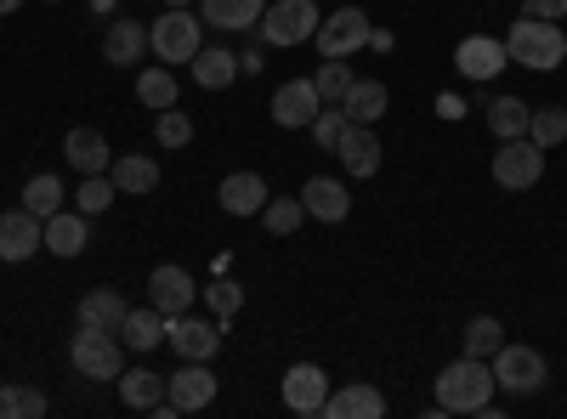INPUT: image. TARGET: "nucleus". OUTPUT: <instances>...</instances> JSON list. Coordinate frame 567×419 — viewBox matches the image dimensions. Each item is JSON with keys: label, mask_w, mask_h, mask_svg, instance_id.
<instances>
[{"label": "nucleus", "mask_w": 567, "mask_h": 419, "mask_svg": "<svg viewBox=\"0 0 567 419\" xmlns=\"http://www.w3.org/2000/svg\"><path fill=\"white\" fill-rule=\"evenodd\" d=\"M494 368L488 357H454L443 375H437V413H483L494 402Z\"/></svg>", "instance_id": "nucleus-1"}, {"label": "nucleus", "mask_w": 567, "mask_h": 419, "mask_svg": "<svg viewBox=\"0 0 567 419\" xmlns=\"http://www.w3.org/2000/svg\"><path fill=\"white\" fill-rule=\"evenodd\" d=\"M505 52H511V63L550 74L567 63V34H561V23H545V18H516L505 34Z\"/></svg>", "instance_id": "nucleus-2"}, {"label": "nucleus", "mask_w": 567, "mask_h": 419, "mask_svg": "<svg viewBox=\"0 0 567 419\" xmlns=\"http://www.w3.org/2000/svg\"><path fill=\"white\" fill-rule=\"evenodd\" d=\"M69 363L80 380H120L125 375V341L114 329H91V323H80L74 341H69Z\"/></svg>", "instance_id": "nucleus-3"}, {"label": "nucleus", "mask_w": 567, "mask_h": 419, "mask_svg": "<svg viewBox=\"0 0 567 419\" xmlns=\"http://www.w3.org/2000/svg\"><path fill=\"white\" fill-rule=\"evenodd\" d=\"M205 18H194V7H165L148 29V52L159 63H194V52L205 45Z\"/></svg>", "instance_id": "nucleus-4"}, {"label": "nucleus", "mask_w": 567, "mask_h": 419, "mask_svg": "<svg viewBox=\"0 0 567 419\" xmlns=\"http://www.w3.org/2000/svg\"><path fill=\"white\" fill-rule=\"evenodd\" d=\"M323 12H318V0H267V12H261V40L278 45V52H290V45H307L318 34Z\"/></svg>", "instance_id": "nucleus-5"}, {"label": "nucleus", "mask_w": 567, "mask_h": 419, "mask_svg": "<svg viewBox=\"0 0 567 419\" xmlns=\"http://www.w3.org/2000/svg\"><path fill=\"white\" fill-rule=\"evenodd\" d=\"M488 368H494V386L511 391V397H534V391L550 380L545 352H534V346H511V341L488 357Z\"/></svg>", "instance_id": "nucleus-6"}, {"label": "nucleus", "mask_w": 567, "mask_h": 419, "mask_svg": "<svg viewBox=\"0 0 567 419\" xmlns=\"http://www.w3.org/2000/svg\"><path fill=\"white\" fill-rule=\"evenodd\" d=\"M488 170H494V181L505 193H528V188H539V176H545V148L528 143V136H511V143H499Z\"/></svg>", "instance_id": "nucleus-7"}, {"label": "nucleus", "mask_w": 567, "mask_h": 419, "mask_svg": "<svg viewBox=\"0 0 567 419\" xmlns=\"http://www.w3.org/2000/svg\"><path fill=\"white\" fill-rule=\"evenodd\" d=\"M165 346L182 363H210L221 352V323H205L194 312H176V317H165Z\"/></svg>", "instance_id": "nucleus-8"}, {"label": "nucleus", "mask_w": 567, "mask_h": 419, "mask_svg": "<svg viewBox=\"0 0 567 419\" xmlns=\"http://www.w3.org/2000/svg\"><path fill=\"white\" fill-rule=\"evenodd\" d=\"M369 18L358 12V7H336V12H329L323 23H318V57H358L363 52V45H369Z\"/></svg>", "instance_id": "nucleus-9"}, {"label": "nucleus", "mask_w": 567, "mask_h": 419, "mask_svg": "<svg viewBox=\"0 0 567 419\" xmlns=\"http://www.w3.org/2000/svg\"><path fill=\"white\" fill-rule=\"evenodd\" d=\"M40 250H45V221L34 210H23V205L18 210H0V261L23 266Z\"/></svg>", "instance_id": "nucleus-10"}, {"label": "nucleus", "mask_w": 567, "mask_h": 419, "mask_svg": "<svg viewBox=\"0 0 567 419\" xmlns=\"http://www.w3.org/2000/svg\"><path fill=\"white\" fill-rule=\"evenodd\" d=\"M329 402V375L318 363H290L284 368V408L301 413V419H318Z\"/></svg>", "instance_id": "nucleus-11"}, {"label": "nucleus", "mask_w": 567, "mask_h": 419, "mask_svg": "<svg viewBox=\"0 0 567 419\" xmlns=\"http://www.w3.org/2000/svg\"><path fill=\"white\" fill-rule=\"evenodd\" d=\"M318 108H323V97H318V85L312 80H284L278 91H272V125L278 130H307L312 119H318Z\"/></svg>", "instance_id": "nucleus-12"}, {"label": "nucleus", "mask_w": 567, "mask_h": 419, "mask_svg": "<svg viewBox=\"0 0 567 419\" xmlns=\"http://www.w3.org/2000/svg\"><path fill=\"white\" fill-rule=\"evenodd\" d=\"M216 391H221V380L210 375V363H182L176 375H165V397L176 402V413H199V408H210Z\"/></svg>", "instance_id": "nucleus-13"}, {"label": "nucleus", "mask_w": 567, "mask_h": 419, "mask_svg": "<svg viewBox=\"0 0 567 419\" xmlns=\"http://www.w3.org/2000/svg\"><path fill=\"white\" fill-rule=\"evenodd\" d=\"M194 295H199V284H194V272H187V266L165 261V266H154V272H148V306H159L165 317L194 312Z\"/></svg>", "instance_id": "nucleus-14"}, {"label": "nucleus", "mask_w": 567, "mask_h": 419, "mask_svg": "<svg viewBox=\"0 0 567 419\" xmlns=\"http://www.w3.org/2000/svg\"><path fill=\"white\" fill-rule=\"evenodd\" d=\"M511 63V52H505V40L499 34H465L460 45H454V69L465 74V80H494L499 69Z\"/></svg>", "instance_id": "nucleus-15"}, {"label": "nucleus", "mask_w": 567, "mask_h": 419, "mask_svg": "<svg viewBox=\"0 0 567 419\" xmlns=\"http://www.w3.org/2000/svg\"><path fill=\"white\" fill-rule=\"evenodd\" d=\"M272 193H267V176L261 170H233V176H221V188H216V205L227 210V216H261V205H267Z\"/></svg>", "instance_id": "nucleus-16"}, {"label": "nucleus", "mask_w": 567, "mask_h": 419, "mask_svg": "<svg viewBox=\"0 0 567 419\" xmlns=\"http://www.w3.org/2000/svg\"><path fill=\"white\" fill-rule=\"evenodd\" d=\"M301 205H307V221H323V227H336L352 216V188L336 176H312L307 188H301Z\"/></svg>", "instance_id": "nucleus-17"}, {"label": "nucleus", "mask_w": 567, "mask_h": 419, "mask_svg": "<svg viewBox=\"0 0 567 419\" xmlns=\"http://www.w3.org/2000/svg\"><path fill=\"white\" fill-rule=\"evenodd\" d=\"M142 57H148V23L114 18V23L103 29V63H114V69H136Z\"/></svg>", "instance_id": "nucleus-18"}, {"label": "nucleus", "mask_w": 567, "mask_h": 419, "mask_svg": "<svg viewBox=\"0 0 567 419\" xmlns=\"http://www.w3.org/2000/svg\"><path fill=\"white\" fill-rule=\"evenodd\" d=\"M341 170L347 176H358V181H369L374 170H381V159H386V148H381V136H374V125H347V136H341Z\"/></svg>", "instance_id": "nucleus-19"}, {"label": "nucleus", "mask_w": 567, "mask_h": 419, "mask_svg": "<svg viewBox=\"0 0 567 419\" xmlns=\"http://www.w3.org/2000/svg\"><path fill=\"white\" fill-rule=\"evenodd\" d=\"M63 159L80 170V176H103L114 165V148H109V136L103 130H91V125H74L63 136Z\"/></svg>", "instance_id": "nucleus-20"}, {"label": "nucleus", "mask_w": 567, "mask_h": 419, "mask_svg": "<svg viewBox=\"0 0 567 419\" xmlns=\"http://www.w3.org/2000/svg\"><path fill=\"white\" fill-rule=\"evenodd\" d=\"M323 413L329 419H381L386 413V397H381V386H369V380H347V386L329 391Z\"/></svg>", "instance_id": "nucleus-21"}, {"label": "nucleus", "mask_w": 567, "mask_h": 419, "mask_svg": "<svg viewBox=\"0 0 567 419\" xmlns=\"http://www.w3.org/2000/svg\"><path fill=\"white\" fill-rule=\"evenodd\" d=\"M120 341H125V352H136V357H154V352L165 346V312H159V306H131L125 323H120Z\"/></svg>", "instance_id": "nucleus-22"}, {"label": "nucleus", "mask_w": 567, "mask_h": 419, "mask_svg": "<svg viewBox=\"0 0 567 419\" xmlns=\"http://www.w3.org/2000/svg\"><path fill=\"white\" fill-rule=\"evenodd\" d=\"M109 176H114V188H120V193L148 199V193L159 188V159H154V154H114Z\"/></svg>", "instance_id": "nucleus-23"}, {"label": "nucleus", "mask_w": 567, "mask_h": 419, "mask_svg": "<svg viewBox=\"0 0 567 419\" xmlns=\"http://www.w3.org/2000/svg\"><path fill=\"white\" fill-rule=\"evenodd\" d=\"M125 312H131V301H125L120 290H109V284L85 290V295H80V306H74V317H80V323H91V329H114V335H120Z\"/></svg>", "instance_id": "nucleus-24"}, {"label": "nucleus", "mask_w": 567, "mask_h": 419, "mask_svg": "<svg viewBox=\"0 0 567 419\" xmlns=\"http://www.w3.org/2000/svg\"><path fill=\"white\" fill-rule=\"evenodd\" d=\"M85 244H91V232H85V216H80V210L45 216V250H52L58 261H74Z\"/></svg>", "instance_id": "nucleus-25"}, {"label": "nucleus", "mask_w": 567, "mask_h": 419, "mask_svg": "<svg viewBox=\"0 0 567 419\" xmlns=\"http://www.w3.org/2000/svg\"><path fill=\"white\" fill-rule=\"evenodd\" d=\"M114 386H120V402H125V408H136V413H154V402H165V375H154L148 363L125 368V375H120Z\"/></svg>", "instance_id": "nucleus-26"}, {"label": "nucleus", "mask_w": 567, "mask_h": 419, "mask_svg": "<svg viewBox=\"0 0 567 419\" xmlns=\"http://www.w3.org/2000/svg\"><path fill=\"white\" fill-rule=\"evenodd\" d=\"M187 69H194V85H205V91H227L239 80V57H233L227 45H199Z\"/></svg>", "instance_id": "nucleus-27"}, {"label": "nucleus", "mask_w": 567, "mask_h": 419, "mask_svg": "<svg viewBox=\"0 0 567 419\" xmlns=\"http://www.w3.org/2000/svg\"><path fill=\"white\" fill-rule=\"evenodd\" d=\"M261 12H267V0H199V18L210 23V29H256L261 23Z\"/></svg>", "instance_id": "nucleus-28"}, {"label": "nucleus", "mask_w": 567, "mask_h": 419, "mask_svg": "<svg viewBox=\"0 0 567 419\" xmlns=\"http://www.w3.org/2000/svg\"><path fill=\"white\" fill-rule=\"evenodd\" d=\"M386 103H392V91L381 85V80H352V91H347V119L352 125H381L386 119Z\"/></svg>", "instance_id": "nucleus-29"}, {"label": "nucleus", "mask_w": 567, "mask_h": 419, "mask_svg": "<svg viewBox=\"0 0 567 419\" xmlns=\"http://www.w3.org/2000/svg\"><path fill=\"white\" fill-rule=\"evenodd\" d=\"M63 199H69V188H63V176H52V170L23 181V210H34L40 221H45V216H58V210H63Z\"/></svg>", "instance_id": "nucleus-30"}, {"label": "nucleus", "mask_w": 567, "mask_h": 419, "mask_svg": "<svg viewBox=\"0 0 567 419\" xmlns=\"http://www.w3.org/2000/svg\"><path fill=\"white\" fill-rule=\"evenodd\" d=\"M528 119H534V108H528L523 97H494V103H488V130L499 136V143H511V136H528Z\"/></svg>", "instance_id": "nucleus-31"}, {"label": "nucleus", "mask_w": 567, "mask_h": 419, "mask_svg": "<svg viewBox=\"0 0 567 419\" xmlns=\"http://www.w3.org/2000/svg\"><path fill=\"white\" fill-rule=\"evenodd\" d=\"M136 103L154 108V114L176 108V74H171V69H142V74H136Z\"/></svg>", "instance_id": "nucleus-32"}, {"label": "nucleus", "mask_w": 567, "mask_h": 419, "mask_svg": "<svg viewBox=\"0 0 567 419\" xmlns=\"http://www.w3.org/2000/svg\"><path fill=\"white\" fill-rule=\"evenodd\" d=\"M460 346H465V357H494V352L505 346V323H499L494 312L471 317V323H465V335H460Z\"/></svg>", "instance_id": "nucleus-33"}, {"label": "nucleus", "mask_w": 567, "mask_h": 419, "mask_svg": "<svg viewBox=\"0 0 567 419\" xmlns=\"http://www.w3.org/2000/svg\"><path fill=\"white\" fill-rule=\"evenodd\" d=\"M40 413H45V391L40 386H18V380L0 386V419H40Z\"/></svg>", "instance_id": "nucleus-34"}, {"label": "nucleus", "mask_w": 567, "mask_h": 419, "mask_svg": "<svg viewBox=\"0 0 567 419\" xmlns=\"http://www.w3.org/2000/svg\"><path fill=\"white\" fill-rule=\"evenodd\" d=\"M352 80H358V74H352V63H347V57H323V63H318V74H312V85H318V97H323V103H347Z\"/></svg>", "instance_id": "nucleus-35"}, {"label": "nucleus", "mask_w": 567, "mask_h": 419, "mask_svg": "<svg viewBox=\"0 0 567 419\" xmlns=\"http://www.w3.org/2000/svg\"><path fill=\"white\" fill-rule=\"evenodd\" d=\"M307 221V205H301V193L296 199H267L261 205V227L272 232V239H290V232Z\"/></svg>", "instance_id": "nucleus-36"}, {"label": "nucleus", "mask_w": 567, "mask_h": 419, "mask_svg": "<svg viewBox=\"0 0 567 419\" xmlns=\"http://www.w3.org/2000/svg\"><path fill=\"white\" fill-rule=\"evenodd\" d=\"M114 199H120V188H114V176L103 170V176H85V181H80V193H74V210H80V216L91 221V216H103V210H109Z\"/></svg>", "instance_id": "nucleus-37"}, {"label": "nucleus", "mask_w": 567, "mask_h": 419, "mask_svg": "<svg viewBox=\"0 0 567 419\" xmlns=\"http://www.w3.org/2000/svg\"><path fill=\"white\" fill-rule=\"evenodd\" d=\"M347 125H352V119H347V108H341V103H323V108H318V119H312L307 130H312V143H318L323 154H336V148H341V136H347Z\"/></svg>", "instance_id": "nucleus-38"}, {"label": "nucleus", "mask_w": 567, "mask_h": 419, "mask_svg": "<svg viewBox=\"0 0 567 419\" xmlns=\"http://www.w3.org/2000/svg\"><path fill=\"white\" fill-rule=\"evenodd\" d=\"M528 143H539L545 154L561 148V143H567V108H534V119H528Z\"/></svg>", "instance_id": "nucleus-39"}, {"label": "nucleus", "mask_w": 567, "mask_h": 419, "mask_svg": "<svg viewBox=\"0 0 567 419\" xmlns=\"http://www.w3.org/2000/svg\"><path fill=\"white\" fill-rule=\"evenodd\" d=\"M199 295H205V306L216 312V323H227V317H239V306H245V290L233 284V277H210V284H205Z\"/></svg>", "instance_id": "nucleus-40"}, {"label": "nucleus", "mask_w": 567, "mask_h": 419, "mask_svg": "<svg viewBox=\"0 0 567 419\" xmlns=\"http://www.w3.org/2000/svg\"><path fill=\"white\" fill-rule=\"evenodd\" d=\"M154 143H159V148H187V143H194V119H187L182 108H165V114L154 119Z\"/></svg>", "instance_id": "nucleus-41"}, {"label": "nucleus", "mask_w": 567, "mask_h": 419, "mask_svg": "<svg viewBox=\"0 0 567 419\" xmlns=\"http://www.w3.org/2000/svg\"><path fill=\"white\" fill-rule=\"evenodd\" d=\"M523 18H545V23H556V18H567V0H523Z\"/></svg>", "instance_id": "nucleus-42"}, {"label": "nucleus", "mask_w": 567, "mask_h": 419, "mask_svg": "<svg viewBox=\"0 0 567 419\" xmlns=\"http://www.w3.org/2000/svg\"><path fill=\"white\" fill-rule=\"evenodd\" d=\"M437 114H443V119H460V114H465V103L454 97V91H443V97H437Z\"/></svg>", "instance_id": "nucleus-43"}, {"label": "nucleus", "mask_w": 567, "mask_h": 419, "mask_svg": "<svg viewBox=\"0 0 567 419\" xmlns=\"http://www.w3.org/2000/svg\"><path fill=\"white\" fill-rule=\"evenodd\" d=\"M369 45H374V52H392L398 34H392V29H369Z\"/></svg>", "instance_id": "nucleus-44"}, {"label": "nucleus", "mask_w": 567, "mask_h": 419, "mask_svg": "<svg viewBox=\"0 0 567 419\" xmlns=\"http://www.w3.org/2000/svg\"><path fill=\"white\" fill-rule=\"evenodd\" d=\"M18 7H23V0H0V18H18Z\"/></svg>", "instance_id": "nucleus-45"}, {"label": "nucleus", "mask_w": 567, "mask_h": 419, "mask_svg": "<svg viewBox=\"0 0 567 419\" xmlns=\"http://www.w3.org/2000/svg\"><path fill=\"white\" fill-rule=\"evenodd\" d=\"M165 7H199V0H165Z\"/></svg>", "instance_id": "nucleus-46"}, {"label": "nucleus", "mask_w": 567, "mask_h": 419, "mask_svg": "<svg viewBox=\"0 0 567 419\" xmlns=\"http://www.w3.org/2000/svg\"><path fill=\"white\" fill-rule=\"evenodd\" d=\"M52 7H58V0H52Z\"/></svg>", "instance_id": "nucleus-47"}]
</instances>
